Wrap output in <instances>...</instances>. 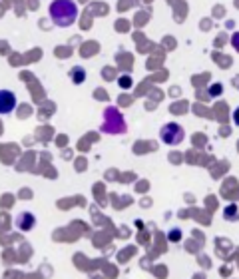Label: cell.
I'll list each match as a JSON object with an SVG mask.
<instances>
[{"label": "cell", "instance_id": "5", "mask_svg": "<svg viewBox=\"0 0 239 279\" xmlns=\"http://www.w3.org/2000/svg\"><path fill=\"white\" fill-rule=\"evenodd\" d=\"M34 225H36V218H34V214H30V212H22V214L16 218V227H18L20 231H30Z\"/></svg>", "mask_w": 239, "mask_h": 279}, {"label": "cell", "instance_id": "4", "mask_svg": "<svg viewBox=\"0 0 239 279\" xmlns=\"http://www.w3.org/2000/svg\"><path fill=\"white\" fill-rule=\"evenodd\" d=\"M16 94L10 90H0V114H12L16 110Z\"/></svg>", "mask_w": 239, "mask_h": 279}, {"label": "cell", "instance_id": "3", "mask_svg": "<svg viewBox=\"0 0 239 279\" xmlns=\"http://www.w3.org/2000/svg\"><path fill=\"white\" fill-rule=\"evenodd\" d=\"M183 138H185V130L176 122H170V124L162 126V130H160V140L166 146H178L183 142Z\"/></svg>", "mask_w": 239, "mask_h": 279}, {"label": "cell", "instance_id": "2", "mask_svg": "<svg viewBox=\"0 0 239 279\" xmlns=\"http://www.w3.org/2000/svg\"><path fill=\"white\" fill-rule=\"evenodd\" d=\"M100 130L104 134H126L128 126H126L124 116L116 108H106V112H104V122H102Z\"/></svg>", "mask_w": 239, "mask_h": 279}, {"label": "cell", "instance_id": "8", "mask_svg": "<svg viewBox=\"0 0 239 279\" xmlns=\"http://www.w3.org/2000/svg\"><path fill=\"white\" fill-rule=\"evenodd\" d=\"M168 237H170V241H174V243H176V241H179V239H181V231H179V229H172Z\"/></svg>", "mask_w": 239, "mask_h": 279}, {"label": "cell", "instance_id": "7", "mask_svg": "<svg viewBox=\"0 0 239 279\" xmlns=\"http://www.w3.org/2000/svg\"><path fill=\"white\" fill-rule=\"evenodd\" d=\"M118 84H120V88H130V86H132V78H130V76H124V78H120L118 80Z\"/></svg>", "mask_w": 239, "mask_h": 279}, {"label": "cell", "instance_id": "1", "mask_svg": "<svg viewBox=\"0 0 239 279\" xmlns=\"http://www.w3.org/2000/svg\"><path fill=\"white\" fill-rule=\"evenodd\" d=\"M50 18L60 28L72 26L78 20V6L70 0H56L50 4Z\"/></svg>", "mask_w": 239, "mask_h": 279}, {"label": "cell", "instance_id": "6", "mask_svg": "<svg viewBox=\"0 0 239 279\" xmlns=\"http://www.w3.org/2000/svg\"><path fill=\"white\" fill-rule=\"evenodd\" d=\"M70 78H72V82H74V84H82V82L86 80V70H84L82 66H76V68L72 70Z\"/></svg>", "mask_w": 239, "mask_h": 279}]
</instances>
